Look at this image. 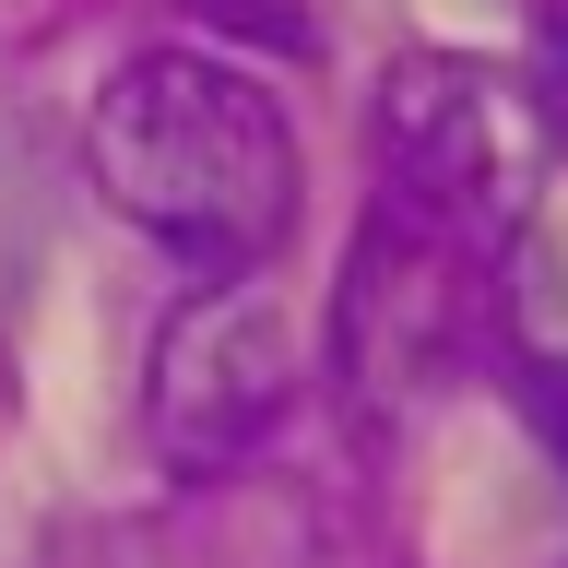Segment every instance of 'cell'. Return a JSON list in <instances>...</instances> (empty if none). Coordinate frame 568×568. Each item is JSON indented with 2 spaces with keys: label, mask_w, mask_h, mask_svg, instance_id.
<instances>
[{
  "label": "cell",
  "mask_w": 568,
  "mask_h": 568,
  "mask_svg": "<svg viewBox=\"0 0 568 568\" xmlns=\"http://www.w3.org/2000/svg\"><path fill=\"white\" fill-rule=\"evenodd\" d=\"M95 190L131 213L142 237H166L202 273H248L296 213V131L261 95V71L213 48H142L95 83L83 119Z\"/></svg>",
  "instance_id": "6da1fadb"
},
{
  "label": "cell",
  "mask_w": 568,
  "mask_h": 568,
  "mask_svg": "<svg viewBox=\"0 0 568 568\" xmlns=\"http://www.w3.org/2000/svg\"><path fill=\"white\" fill-rule=\"evenodd\" d=\"M379 202L438 248L486 261L532 202V119L521 83L486 60H403L379 95Z\"/></svg>",
  "instance_id": "7a4b0ae2"
},
{
  "label": "cell",
  "mask_w": 568,
  "mask_h": 568,
  "mask_svg": "<svg viewBox=\"0 0 568 568\" xmlns=\"http://www.w3.org/2000/svg\"><path fill=\"white\" fill-rule=\"evenodd\" d=\"M296 379H308V355H296V308H284L273 284H202L190 308L166 320V344H154V379H142V415L166 438V462L190 474H225L296 415Z\"/></svg>",
  "instance_id": "3957f363"
},
{
  "label": "cell",
  "mask_w": 568,
  "mask_h": 568,
  "mask_svg": "<svg viewBox=\"0 0 568 568\" xmlns=\"http://www.w3.org/2000/svg\"><path fill=\"white\" fill-rule=\"evenodd\" d=\"M462 248H438L403 213H367V237L344 261V308H332V355H344L355 390H415L438 379V355L462 344Z\"/></svg>",
  "instance_id": "277c9868"
},
{
  "label": "cell",
  "mask_w": 568,
  "mask_h": 568,
  "mask_svg": "<svg viewBox=\"0 0 568 568\" xmlns=\"http://www.w3.org/2000/svg\"><path fill=\"white\" fill-rule=\"evenodd\" d=\"M521 119H532V131H545V142H557V154H568V0H557V12H545V24H532V71H521Z\"/></svg>",
  "instance_id": "5b68a950"
},
{
  "label": "cell",
  "mask_w": 568,
  "mask_h": 568,
  "mask_svg": "<svg viewBox=\"0 0 568 568\" xmlns=\"http://www.w3.org/2000/svg\"><path fill=\"white\" fill-rule=\"evenodd\" d=\"M213 36H261V48H308V0H190Z\"/></svg>",
  "instance_id": "8992f818"
},
{
  "label": "cell",
  "mask_w": 568,
  "mask_h": 568,
  "mask_svg": "<svg viewBox=\"0 0 568 568\" xmlns=\"http://www.w3.org/2000/svg\"><path fill=\"white\" fill-rule=\"evenodd\" d=\"M509 390H521L532 415H545V438L568 450V367H557V355H509Z\"/></svg>",
  "instance_id": "52a82bcc"
}]
</instances>
